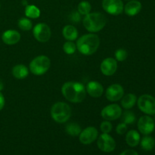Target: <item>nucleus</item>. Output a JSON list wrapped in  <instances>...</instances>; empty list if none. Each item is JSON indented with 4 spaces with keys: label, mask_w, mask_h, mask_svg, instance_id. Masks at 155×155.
Returning <instances> with one entry per match:
<instances>
[{
    "label": "nucleus",
    "mask_w": 155,
    "mask_h": 155,
    "mask_svg": "<svg viewBox=\"0 0 155 155\" xmlns=\"http://www.w3.org/2000/svg\"><path fill=\"white\" fill-rule=\"evenodd\" d=\"M61 93L70 102L80 103L86 98V90L84 85L81 83L69 81L64 83L61 87Z\"/></svg>",
    "instance_id": "f257e3e1"
},
{
    "label": "nucleus",
    "mask_w": 155,
    "mask_h": 155,
    "mask_svg": "<svg viewBox=\"0 0 155 155\" xmlns=\"http://www.w3.org/2000/svg\"><path fill=\"white\" fill-rule=\"evenodd\" d=\"M77 49L84 55H92L98 50L100 39L94 33H88L82 36L77 42Z\"/></svg>",
    "instance_id": "f03ea898"
},
{
    "label": "nucleus",
    "mask_w": 155,
    "mask_h": 155,
    "mask_svg": "<svg viewBox=\"0 0 155 155\" xmlns=\"http://www.w3.org/2000/svg\"><path fill=\"white\" fill-rule=\"evenodd\" d=\"M107 24V18L100 12L89 13L85 15L83 24L86 30L91 33L99 32L105 27Z\"/></svg>",
    "instance_id": "7ed1b4c3"
},
{
    "label": "nucleus",
    "mask_w": 155,
    "mask_h": 155,
    "mask_svg": "<svg viewBox=\"0 0 155 155\" xmlns=\"http://www.w3.org/2000/svg\"><path fill=\"white\" fill-rule=\"evenodd\" d=\"M51 117L55 122L64 124L71 117V107L65 102H56L51 108Z\"/></svg>",
    "instance_id": "20e7f679"
},
{
    "label": "nucleus",
    "mask_w": 155,
    "mask_h": 155,
    "mask_svg": "<svg viewBox=\"0 0 155 155\" xmlns=\"http://www.w3.org/2000/svg\"><path fill=\"white\" fill-rule=\"evenodd\" d=\"M51 66L49 58L45 55H39L33 58L30 64V71L36 76L45 74Z\"/></svg>",
    "instance_id": "39448f33"
},
{
    "label": "nucleus",
    "mask_w": 155,
    "mask_h": 155,
    "mask_svg": "<svg viewBox=\"0 0 155 155\" xmlns=\"http://www.w3.org/2000/svg\"><path fill=\"white\" fill-rule=\"evenodd\" d=\"M137 102L141 111L148 115L155 114V98L152 95L148 94L141 95Z\"/></svg>",
    "instance_id": "423d86ee"
},
{
    "label": "nucleus",
    "mask_w": 155,
    "mask_h": 155,
    "mask_svg": "<svg viewBox=\"0 0 155 155\" xmlns=\"http://www.w3.org/2000/svg\"><path fill=\"white\" fill-rule=\"evenodd\" d=\"M33 34L35 39L39 42H46L51 38V31L50 27L45 23L36 24L33 29Z\"/></svg>",
    "instance_id": "0eeeda50"
},
{
    "label": "nucleus",
    "mask_w": 155,
    "mask_h": 155,
    "mask_svg": "<svg viewBox=\"0 0 155 155\" xmlns=\"http://www.w3.org/2000/svg\"><path fill=\"white\" fill-rule=\"evenodd\" d=\"M122 114V109L117 104H111L105 106L101 112V115L105 120H116Z\"/></svg>",
    "instance_id": "6e6552de"
},
{
    "label": "nucleus",
    "mask_w": 155,
    "mask_h": 155,
    "mask_svg": "<svg viewBox=\"0 0 155 155\" xmlns=\"http://www.w3.org/2000/svg\"><path fill=\"white\" fill-rule=\"evenodd\" d=\"M102 8L109 15H118L124 12V5L122 0H103Z\"/></svg>",
    "instance_id": "1a4fd4ad"
},
{
    "label": "nucleus",
    "mask_w": 155,
    "mask_h": 155,
    "mask_svg": "<svg viewBox=\"0 0 155 155\" xmlns=\"http://www.w3.org/2000/svg\"><path fill=\"white\" fill-rule=\"evenodd\" d=\"M98 148L104 152H111L116 148L115 140L108 134V133H102L100 135L97 142Z\"/></svg>",
    "instance_id": "9d476101"
},
{
    "label": "nucleus",
    "mask_w": 155,
    "mask_h": 155,
    "mask_svg": "<svg viewBox=\"0 0 155 155\" xmlns=\"http://www.w3.org/2000/svg\"><path fill=\"white\" fill-rule=\"evenodd\" d=\"M154 121L151 117L142 116L138 121V129L139 132L143 135H149L154 130Z\"/></svg>",
    "instance_id": "9b49d317"
},
{
    "label": "nucleus",
    "mask_w": 155,
    "mask_h": 155,
    "mask_svg": "<svg viewBox=\"0 0 155 155\" xmlns=\"http://www.w3.org/2000/svg\"><path fill=\"white\" fill-rule=\"evenodd\" d=\"M124 95V89L121 85L114 83L106 89L105 96L110 101H117Z\"/></svg>",
    "instance_id": "f8f14e48"
},
{
    "label": "nucleus",
    "mask_w": 155,
    "mask_h": 155,
    "mask_svg": "<svg viewBox=\"0 0 155 155\" xmlns=\"http://www.w3.org/2000/svg\"><path fill=\"white\" fill-rule=\"evenodd\" d=\"M80 136V141L83 145H89L95 141L98 138V132L94 127H89L81 131Z\"/></svg>",
    "instance_id": "ddd939ff"
},
{
    "label": "nucleus",
    "mask_w": 155,
    "mask_h": 155,
    "mask_svg": "<svg viewBox=\"0 0 155 155\" xmlns=\"http://www.w3.org/2000/svg\"><path fill=\"white\" fill-rule=\"evenodd\" d=\"M100 70L104 75L107 77L114 75L117 70V61L113 58H107L101 62Z\"/></svg>",
    "instance_id": "4468645a"
},
{
    "label": "nucleus",
    "mask_w": 155,
    "mask_h": 155,
    "mask_svg": "<svg viewBox=\"0 0 155 155\" xmlns=\"http://www.w3.org/2000/svg\"><path fill=\"white\" fill-rule=\"evenodd\" d=\"M2 39L6 45H15L21 40V34L15 30H8L2 35Z\"/></svg>",
    "instance_id": "2eb2a0df"
},
{
    "label": "nucleus",
    "mask_w": 155,
    "mask_h": 155,
    "mask_svg": "<svg viewBox=\"0 0 155 155\" xmlns=\"http://www.w3.org/2000/svg\"><path fill=\"white\" fill-rule=\"evenodd\" d=\"M86 92L92 98H99L104 92L102 85L97 81H90L86 87Z\"/></svg>",
    "instance_id": "dca6fc26"
},
{
    "label": "nucleus",
    "mask_w": 155,
    "mask_h": 155,
    "mask_svg": "<svg viewBox=\"0 0 155 155\" xmlns=\"http://www.w3.org/2000/svg\"><path fill=\"white\" fill-rule=\"evenodd\" d=\"M142 9V4L137 0H130L126 4L124 11L128 16L133 17L138 15Z\"/></svg>",
    "instance_id": "f3484780"
},
{
    "label": "nucleus",
    "mask_w": 155,
    "mask_h": 155,
    "mask_svg": "<svg viewBox=\"0 0 155 155\" xmlns=\"http://www.w3.org/2000/svg\"><path fill=\"white\" fill-rule=\"evenodd\" d=\"M62 35L68 41H74L78 37V30L74 26L66 25L62 30Z\"/></svg>",
    "instance_id": "a211bd4d"
},
{
    "label": "nucleus",
    "mask_w": 155,
    "mask_h": 155,
    "mask_svg": "<svg viewBox=\"0 0 155 155\" xmlns=\"http://www.w3.org/2000/svg\"><path fill=\"white\" fill-rule=\"evenodd\" d=\"M29 74V69L24 64H17L12 68V75L18 80L25 79Z\"/></svg>",
    "instance_id": "6ab92c4d"
},
{
    "label": "nucleus",
    "mask_w": 155,
    "mask_h": 155,
    "mask_svg": "<svg viewBox=\"0 0 155 155\" xmlns=\"http://www.w3.org/2000/svg\"><path fill=\"white\" fill-rule=\"evenodd\" d=\"M126 142L130 147H136L140 142V135L136 130H130L127 133Z\"/></svg>",
    "instance_id": "aec40b11"
},
{
    "label": "nucleus",
    "mask_w": 155,
    "mask_h": 155,
    "mask_svg": "<svg viewBox=\"0 0 155 155\" xmlns=\"http://www.w3.org/2000/svg\"><path fill=\"white\" fill-rule=\"evenodd\" d=\"M136 101H137V97H136V95L133 93H129L122 97L121 105H122V107L124 108L129 110V109L132 108L136 104Z\"/></svg>",
    "instance_id": "412c9836"
},
{
    "label": "nucleus",
    "mask_w": 155,
    "mask_h": 155,
    "mask_svg": "<svg viewBox=\"0 0 155 155\" xmlns=\"http://www.w3.org/2000/svg\"><path fill=\"white\" fill-rule=\"evenodd\" d=\"M40 10L38 7L33 5H27L25 8V15L28 18L36 19L40 16Z\"/></svg>",
    "instance_id": "4be33fe9"
},
{
    "label": "nucleus",
    "mask_w": 155,
    "mask_h": 155,
    "mask_svg": "<svg viewBox=\"0 0 155 155\" xmlns=\"http://www.w3.org/2000/svg\"><path fill=\"white\" fill-rule=\"evenodd\" d=\"M65 131L71 136H77L80 134L82 130L79 124L76 123H70L65 127Z\"/></svg>",
    "instance_id": "5701e85b"
},
{
    "label": "nucleus",
    "mask_w": 155,
    "mask_h": 155,
    "mask_svg": "<svg viewBox=\"0 0 155 155\" xmlns=\"http://www.w3.org/2000/svg\"><path fill=\"white\" fill-rule=\"evenodd\" d=\"M155 146V140L151 136H145L141 141V147L145 151H151Z\"/></svg>",
    "instance_id": "b1692460"
},
{
    "label": "nucleus",
    "mask_w": 155,
    "mask_h": 155,
    "mask_svg": "<svg viewBox=\"0 0 155 155\" xmlns=\"http://www.w3.org/2000/svg\"><path fill=\"white\" fill-rule=\"evenodd\" d=\"M92 6L91 4L87 1H82L79 3L78 7H77V12L81 15H86L90 13Z\"/></svg>",
    "instance_id": "393cba45"
},
{
    "label": "nucleus",
    "mask_w": 155,
    "mask_h": 155,
    "mask_svg": "<svg viewBox=\"0 0 155 155\" xmlns=\"http://www.w3.org/2000/svg\"><path fill=\"white\" fill-rule=\"evenodd\" d=\"M18 27L24 31H29L33 28L32 21L27 18H22L18 21Z\"/></svg>",
    "instance_id": "a878e982"
},
{
    "label": "nucleus",
    "mask_w": 155,
    "mask_h": 155,
    "mask_svg": "<svg viewBox=\"0 0 155 155\" xmlns=\"http://www.w3.org/2000/svg\"><path fill=\"white\" fill-rule=\"evenodd\" d=\"M122 115L123 123L126 124H133L136 121V116L134 113L130 110H126Z\"/></svg>",
    "instance_id": "bb28decb"
},
{
    "label": "nucleus",
    "mask_w": 155,
    "mask_h": 155,
    "mask_svg": "<svg viewBox=\"0 0 155 155\" xmlns=\"http://www.w3.org/2000/svg\"><path fill=\"white\" fill-rule=\"evenodd\" d=\"M63 50L67 54H73L77 51V45L73 41H67L64 43Z\"/></svg>",
    "instance_id": "cd10ccee"
},
{
    "label": "nucleus",
    "mask_w": 155,
    "mask_h": 155,
    "mask_svg": "<svg viewBox=\"0 0 155 155\" xmlns=\"http://www.w3.org/2000/svg\"><path fill=\"white\" fill-rule=\"evenodd\" d=\"M127 56H128V53L124 48H119L115 51V58L117 61H124L127 58Z\"/></svg>",
    "instance_id": "c85d7f7f"
},
{
    "label": "nucleus",
    "mask_w": 155,
    "mask_h": 155,
    "mask_svg": "<svg viewBox=\"0 0 155 155\" xmlns=\"http://www.w3.org/2000/svg\"><path fill=\"white\" fill-rule=\"evenodd\" d=\"M112 124L108 120H104L100 125V129L103 133H109L112 130Z\"/></svg>",
    "instance_id": "c756f323"
},
{
    "label": "nucleus",
    "mask_w": 155,
    "mask_h": 155,
    "mask_svg": "<svg viewBox=\"0 0 155 155\" xmlns=\"http://www.w3.org/2000/svg\"><path fill=\"white\" fill-rule=\"evenodd\" d=\"M127 130V124H124V123L119 124L116 128V132L118 135H124V133H126Z\"/></svg>",
    "instance_id": "7c9ffc66"
},
{
    "label": "nucleus",
    "mask_w": 155,
    "mask_h": 155,
    "mask_svg": "<svg viewBox=\"0 0 155 155\" xmlns=\"http://www.w3.org/2000/svg\"><path fill=\"white\" fill-rule=\"evenodd\" d=\"M80 14L78 12H74L71 14V20L74 22H78L80 21Z\"/></svg>",
    "instance_id": "2f4dec72"
},
{
    "label": "nucleus",
    "mask_w": 155,
    "mask_h": 155,
    "mask_svg": "<svg viewBox=\"0 0 155 155\" xmlns=\"http://www.w3.org/2000/svg\"><path fill=\"white\" fill-rule=\"evenodd\" d=\"M120 155H139V154H138L136 151H134V150L128 149L123 151Z\"/></svg>",
    "instance_id": "473e14b6"
},
{
    "label": "nucleus",
    "mask_w": 155,
    "mask_h": 155,
    "mask_svg": "<svg viewBox=\"0 0 155 155\" xmlns=\"http://www.w3.org/2000/svg\"><path fill=\"white\" fill-rule=\"evenodd\" d=\"M5 98H4V95H2V92H0V110H2L3 107L5 106Z\"/></svg>",
    "instance_id": "72a5a7b5"
},
{
    "label": "nucleus",
    "mask_w": 155,
    "mask_h": 155,
    "mask_svg": "<svg viewBox=\"0 0 155 155\" xmlns=\"http://www.w3.org/2000/svg\"><path fill=\"white\" fill-rule=\"evenodd\" d=\"M4 88V84H3V82L0 80V91H2Z\"/></svg>",
    "instance_id": "f704fd0d"
},
{
    "label": "nucleus",
    "mask_w": 155,
    "mask_h": 155,
    "mask_svg": "<svg viewBox=\"0 0 155 155\" xmlns=\"http://www.w3.org/2000/svg\"><path fill=\"white\" fill-rule=\"evenodd\" d=\"M22 4H24V5L27 6V1H26V0H24V1H22Z\"/></svg>",
    "instance_id": "c9c22d12"
}]
</instances>
